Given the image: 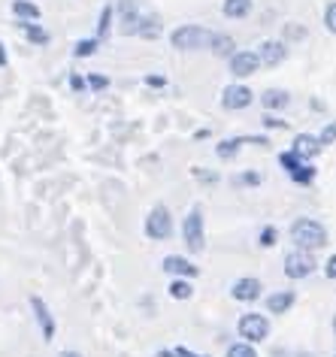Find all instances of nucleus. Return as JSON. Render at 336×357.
Returning a JSON list of instances; mask_svg holds the SVG:
<instances>
[{"label":"nucleus","instance_id":"13","mask_svg":"<svg viewBox=\"0 0 336 357\" xmlns=\"http://www.w3.org/2000/svg\"><path fill=\"white\" fill-rule=\"evenodd\" d=\"M31 309H33V318H37V324L43 330V339L46 342H52L55 339V315H52V309L43 303V297H31Z\"/></svg>","mask_w":336,"mask_h":357},{"label":"nucleus","instance_id":"32","mask_svg":"<svg viewBox=\"0 0 336 357\" xmlns=\"http://www.w3.org/2000/svg\"><path fill=\"white\" fill-rule=\"evenodd\" d=\"M324 24H327V31L336 33V0L333 3H327V10H324Z\"/></svg>","mask_w":336,"mask_h":357},{"label":"nucleus","instance_id":"36","mask_svg":"<svg viewBox=\"0 0 336 357\" xmlns=\"http://www.w3.org/2000/svg\"><path fill=\"white\" fill-rule=\"evenodd\" d=\"M324 275H327L330 282H336V255L327 257V264H324Z\"/></svg>","mask_w":336,"mask_h":357},{"label":"nucleus","instance_id":"31","mask_svg":"<svg viewBox=\"0 0 336 357\" xmlns=\"http://www.w3.org/2000/svg\"><path fill=\"white\" fill-rule=\"evenodd\" d=\"M330 142H336V121H330L327 124V128L321 130V137H318V146H330Z\"/></svg>","mask_w":336,"mask_h":357},{"label":"nucleus","instance_id":"44","mask_svg":"<svg viewBox=\"0 0 336 357\" xmlns=\"http://www.w3.org/2000/svg\"><path fill=\"white\" fill-rule=\"evenodd\" d=\"M330 327H333V333H336V315H333V324Z\"/></svg>","mask_w":336,"mask_h":357},{"label":"nucleus","instance_id":"9","mask_svg":"<svg viewBox=\"0 0 336 357\" xmlns=\"http://www.w3.org/2000/svg\"><path fill=\"white\" fill-rule=\"evenodd\" d=\"M116 15H119V31L125 33V37H137V24H139L137 0H119Z\"/></svg>","mask_w":336,"mask_h":357},{"label":"nucleus","instance_id":"39","mask_svg":"<svg viewBox=\"0 0 336 357\" xmlns=\"http://www.w3.org/2000/svg\"><path fill=\"white\" fill-rule=\"evenodd\" d=\"M173 351H176V357H209V354H194V351H188V348H173Z\"/></svg>","mask_w":336,"mask_h":357},{"label":"nucleus","instance_id":"42","mask_svg":"<svg viewBox=\"0 0 336 357\" xmlns=\"http://www.w3.org/2000/svg\"><path fill=\"white\" fill-rule=\"evenodd\" d=\"M61 357H82V354H79V351H64Z\"/></svg>","mask_w":336,"mask_h":357},{"label":"nucleus","instance_id":"5","mask_svg":"<svg viewBox=\"0 0 336 357\" xmlns=\"http://www.w3.org/2000/svg\"><path fill=\"white\" fill-rule=\"evenodd\" d=\"M143 230H146V236H148V239H155V243H164V239H170V234H173L170 209H167L164 203H158V206L146 215Z\"/></svg>","mask_w":336,"mask_h":357},{"label":"nucleus","instance_id":"16","mask_svg":"<svg viewBox=\"0 0 336 357\" xmlns=\"http://www.w3.org/2000/svg\"><path fill=\"white\" fill-rule=\"evenodd\" d=\"M297 303V294L294 291H276L267 297V312L270 315H285V312Z\"/></svg>","mask_w":336,"mask_h":357},{"label":"nucleus","instance_id":"18","mask_svg":"<svg viewBox=\"0 0 336 357\" xmlns=\"http://www.w3.org/2000/svg\"><path fill=\"white\" fill-rule=\"evenodd\" d=\"M19 28H22V33H24V40L31 43V46H49V31L46 28H40L37 22H19Z\"/></svg>","mask_w":336,"mask_h":357},{"label":"nucleus","instance_id":"1","mask_svg":"<svg viewBox=\"0 0 336 357\" xmlns=\"http://www.w3.org/2000/svg\"><path fill=\"white\" fill-rule=\"evenodd\" d=\"M291 239L297 243V248L315 252V248L327 245V230H324V225H318L315 218H297L294 225H291Z\"/></svg>","mask_w":336,"mask_h":357},{"label":"nucleus","instance_id":"34","mask_svg":"<svg viewBox=\"0 0 336 357\" xmlns=\"http://www.w3.org/2000/svg\"><path fill=\"white\" fill-rule=\"evenodd\" d=\"M236 185H252V188H258L261 176L258 173H243V176H236Z\"/></svg>","mask_w":336,"mask_h":357},{"label":"nucleus","instance_id":"7","mask_svg":"<svg viewBox=\"0 0 336 357\" xmlns=\"http://www.w3.org/2000/svg\"><path fill=\"white\" fill-rule=\"evenodd\" d=\"M236 333H240V339H245V342H264V339L270 336V321L267 315H261V312H249V315H243L240 321H236Z\"/></svg>","mask_w":336,"mask_h":357},{"label":"nucleus","instance_id":"35","mask_svg":"<svg viewBox=\"0 0 336 357\" xmlns=\"http://www.w3.org/2000/svg\"><path fill=\"white\" fill-rule=\"evenodd\" d=\"M85 79L82 76H79V73H70V91H76V94H82L85 91Z\"/></svg>","mask_w":336,"mask_h":357},{"label":"nucleus","instance_id":"23","mask_svg":"<svg viewBox=\"0 0 336 357\" xmlns=\"http://www.w3.org/2000/svg\"><path fill=\"white\" fill-rule=\"evenodd\" d=\"M221 13H224V19H245L252 13V0H224Z\"/></svg>","mask_w":336,"mask_h":357},{"label":"nucleus","instance_id":"37","mask_svg":"<svg viewBox=\"0 0 336 357\" xmlns=\"http://www.w3.org/2000/svg\"><path fill=\"white\" fill-rule=\"evenodd\" d=\"M143 82H146L148 88H164V85H167V79H164V76H152V73H148Z\"/></svg>","mask_w":336,"mask_h":357},{"label":"nucleus","instance_id":"24","mask_svg":"<svg viewBox=\"0 0 336 357\" xmlns=\"http://www.w3.org/2000/svg\"><path fill=\"white\" fill-rule=\"evenodd\" d=\"M167 294H170L173 300H191L194 297V284H191V279H173L170 288H167Z\"/></svg>","mask_w":336,"mask_h":357},{"label":"nucleus","instance_id":"21","mask_svg":"<svg viewBox=\"0 0 336 357\" xmlns=\"http://www.w3.org/2000/svg\"><path fill=\"white\" fill-rule=\"evenodd\" d=\"M209 49H212L215 58H231L236 52V43H234V37H227V33H212Z\"/></svg>","mask_w":336,"mask_h":357},{"label":"nucleus","instance_id":"19","mask_svg":"<svg viewBox=\"0 0 336 357\" xmlns=\"http://www.w3.org/2000/svg\"><path fill=\"white\" fill-rule=\"evenodd\" d=\"M161 33H164V28H161V19H158V15H139L137 37H143V40H158Z\"/></svg>","mask_w":336,"mask_h":357},{"label":"nucleus","instance_id":"33","mask_svg":"<svg viewBox=\"0 0 336 357\" xmlns=\"http://www.w3.org/2000/svg\"><path fill=\"white\" fill-rule=\"evenodd\" d=\"M285 37L288 40H306V28H300V24H285Z\"/></svg>","mask_w":336,"mask_h":357},{"label":"nucleus","instance_id":"2","mask_svg":"<svg viewBox=\"0 0 336 357\" xmlns=\"http://www.w3.org/2000/svg\"><path fill=\"white\" fill-rule=\"evenodd\" d=\"M170 43L179 52H200V49H209L212 31H206L203 24H182V28H176L170 33Z\"/></svg>","mask_w":336,"mask_h":357},{"label":"nucleus","instance_id":"26","mask_svg":"<svg viewBox=\"0 0 336 357\" xmlns=\"http://www.w3.org/2000/svg\"><path fill=\"white\" fill-rule=\"evenodd\" d=\"M97 49H100V40L97 37H88V40H79L76 46H73V55L76 58H91L97 55Z\"/></svg>","mask_w":336,"mask_h":357},{"label":"nucleus","instance_id":"4","mask_svg":"<svg viewBox=\"0 0 336 357\" xmlns=\"http://www.w3.org/2000/svg\"><path fill=\"white\" fill-rule=\"evenodd\" d=\"M315 270H318V261L309 248H294V252L285 255V275L288 279H297V282L309 279Z\"/></svg>","mask_w":336,"mask_h":357},{"label":"nucleus","instance_id":"40","mask_svg":"<svg viewBox=\"0 0 336 357\" xmlns=\"http://www.w3.org/2000/svg\"><path fill=\"white\" fill-rule=\"evenodd\" d=\"M6 64H10V55H6V46L0 43V67H6Z\"/></svg>","mask_w":336,"mask_h":357},{"label":"nucleus","instance_id":"22","mask_svg":"<svg viewBox=\"0 0 336 357\" xmlns=\"http://www.w3.org/2000/svg\"><path fill=\"white\" fill-rule=\"evenodd\" d=\"M112 19H116V6L106 3L100 10V15H97V40H100V43L112 33Z\"/></svg>","mask_w":336,"mask_h":357},{"label":"nucleus","instance_id":"12","mask_svg":"<svg viewBox=\"0 0 336 357\" xmlns=\"http://www.w3.org/2000/svg\"><path fill=\"white\" fill-rule=\"evenodd\" d=\"M161 270L170 273L173 279H194V275H200V266H194L188 257H182V255H167Z\"/></svg>","mask_w":336,"mask_h":357},{"label":"nucleus","instance_id":"41","mask_svg":"<svg viewBox=\"0 0 336 357\" xmlns=\"http://www.w3.org/2000/svg\"><path fill=\"white\" fill-rule=\"evenodd\" d=\"M155 357H176V351H173V348H164V351H158Z\"/></svg>","mask_w":336,"mask_h":357},{"label":"nucleus","instance_id":"11","mask_svg":"<svg viewBox=\"0 0 336 357\" xmlns=\"http://www.w3.org/2000/svg\"><path fill=\"white\" fill-rule=\"evenodd\" d=\"M261 70V61L254 52H234L231 55V76L236 79H249Z\"/></svg>","mask_w":336,"mask_h":357},{"label":"nucleus","instance_id":"38","mask_svg":"<svg viewBox=\"0 0 336 357\" xmlns=\"http://www.w3.org/2000/svg\"><path fill=\"white\" fill-rule=\"evenodd\" d=\"M194 178H200V182H215V176L206 173V169H194Z\"/></svg>","mask_w":336,"mask_h":357},{"label":"nucleus","instance_id":"28","mask_svg":"<svg viewBox=\"0 0 336 357\" xmlns=\"http://www.w3.org/2000/svg\"><path fill=\"white\" fill-rule=\"evenodd\" d=\"M258 243H261L264 248H273V245H276V243H279V230H276V227H273V225H267V227H264V230H261Z\"/></svg>","mask_w":336,"mask_h":357},{"label":"nucleus","instance_id":"43","mask_svg":"<svg viewBox=\"0 0 336 357\" xmlns=\"http://www.w3.org/2000/svg\"><path fill=\"white\" fill-rule=\"evenodd\" d=\"M294 357H312V354H306V351H297Z\"/></svg>","mask_w":336,"mask_h":357},{"label":"nucleus","instance_id":"6","mask_svg":"<svg viewBox=\"0 0 336 357\" xmlns=\"http://www.w3.org/2000/svg\"><path fill=\"white\" fill-rule=\"evenodd\" d=\"M279 164L285 167L288 178H291V182H297V185H312L315 176H318V169L309 164V160L297 158L294 151H282V155H279Z\"/></svg>","mask_w":336,"mask_h":357},{"label":"nucleus","instance_id":"15","mask_svg":"<svg viewBox=\"0 0 336 357\" xmlns=\"http://www.w3.org/2000/svg\"><path fill=\"white\" fill-rule=\"evenodd\" d=\"M294 151L297 158H303V160H312L318 151H321V146H318V137H312V133H297L294 137Z\"/></svg>","mask_w":336,"mask_h":357},{"label":"nucleus","instance_id":"25","mask_svg":"<svg viewBox=\"0 0 336 357\" xmlns=\"http://www.w3.org/2000/svg\"><path fill=\"white\" fill-rule=\"evenodd\" d=\"M240 146H243V139H240V137L224 139V142H218V146H215V155H218L221 160H234L236 155H240Z\"/></svg>","mask_w":336,"mask_h":357},{"label":"nucleus","instance_id":"10","mask_svg":"<svg viewBox=\"0 0 336 357\" xmlns=\"http://www.w3.org/2000/svg\"><path fill=\"white\" fill-rule=\"evenodd\" d=\"M261 291H264V284H261V279H254V275H243V279H236L231 284V297L236 303H254V300H261Z\"/></svg>","mask_w":336,"mask_h":357},{"label":"nucleus","instance_id":"3","mask_svg":"<svg viewBox=\"0 0 336 357\" xmlns=\"http://www.w3.org/2000/svg\"><path fill=\"white\" fill-rule=\"evenodd\" d=\"M182 239H185V245H188L191 255H200L203 248H206V227H203L200 206H194L188 212V218L182 221Z\"/></svg>","mask_w":336,"mask_h":357},{"label":"nucleus","instance_id":"20","mask_svg":"<svg viewBox=\"0 0 336 357\" xmlns=\"http://www.w3.org/2000/svg\"><path fill=\"white\" fill-rule=\"evenodd\" d=\"M13 15L19 22H40L43 10L33 3V0H13Z\"/></svg>","mask_w":336,"mask_h":357},{"label":"nucleus","instance_id":"30","mask_svg":"<svg viewBox=\"0 0 336 357\" xmlns=\"http://www.w3.org/2000/svg\"><path fill=\"white\" fill-rule=\"evenodd\" d=\"M261 124H264V128H267V130H282V128H288V124H285V121H282V119H279V115H273V112H264V119H261Z\"/></svg>","mask_w":336,"mask_h":357},{"label":"nucleus","instance_id":"14","mask_svg":"<svg viewBox=\"0 0 336 357\" xmlns=\"http://www.w3.org/2000/svg\"><path fill=\"white\" fill-rule=\"evenodd\" d=\"M254 55H258L261 64L279 67L282 61L288 58V49H285V43H282V40H264V43H261V49L254 52Z\"/></svg>","mask_w":336,"mask_h":357},{"label":"nucleus","instance_id":"29","mask_svg":"<svg viewBox=\"0 0 336 357\" xmlns=\"http://www.w3.org/2000/svg\"><path fill=\"white\" fill-rule=\"evenodd\" d=\"M85 85L91 88V91H106V88H109V79H106V76H100V73H88Z\"/></svg>","mask_w":336,"mask_h":357},{"label":"nucleus","instance_id":"8","mask_svg":"<svg viewBox=\"0 0 336 357\" xmlns=\"http://www.w3.org/2000/svg\"><path fill=\"white\" fill-rule=\"evenodd\" d=\"M252 100H254L252 88H249V85H240V82L227 85L224 91H221V106H224V109H231V112L249 109V106H252Z\"/></svg>","mask_w":336,"mask_h":357},{"label":"nucleus","instance_id":"17","mask_svg":"<svg viewBox=\"0 0 336 357\" xmlns=\"http://www.w3.org/2000/svg\"><path fill=\"white\" fill-rule=\"evenodd\" d=\"M261 103L267 112H276V109H285L291 103V97H288V91H282V88H267V91L261 94Z\"/></svg>","mask_w":336,"mask_h":357},{"label":"nucleus","instance_id":"27","mask_svg":"<svg viewBox=\"0 0 336 357\" xmlns=\"http://www.w3.org/2000/svg\"><path fill=\"white\" fill-rule=\"evenodd\" d=\"M227 357H258V351H254L252 342H234L227 348Z\"/></svg>","mask_w":336,"mask_h":357}]
</instances>
